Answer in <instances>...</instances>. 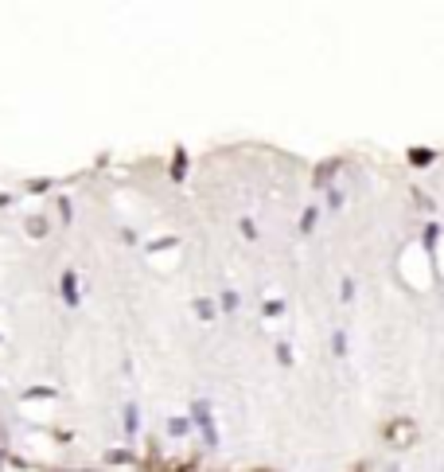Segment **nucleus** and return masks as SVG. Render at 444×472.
Instances as JSON below:
<instances>
[]
</instances>
